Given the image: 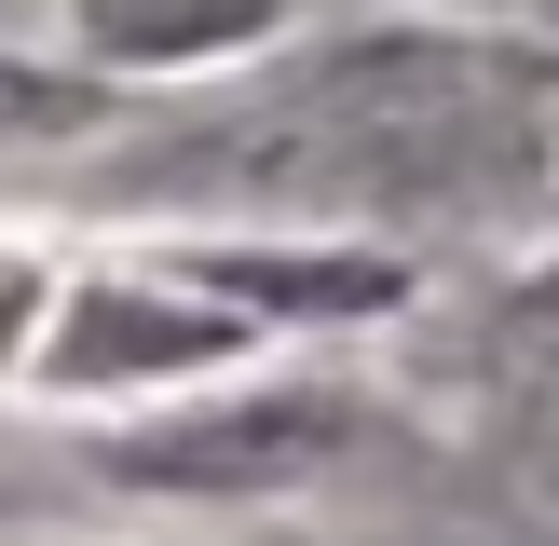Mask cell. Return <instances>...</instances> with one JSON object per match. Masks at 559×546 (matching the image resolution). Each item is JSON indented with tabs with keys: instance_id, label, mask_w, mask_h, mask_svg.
<instances>
[{
	"instance_id": "cell-1",
	"label": "cell",
	"mask_w": 559,
	"mask_h": 546,
	"mask_svg": "<svg viewBox=\"0 0 559 546\" xmlns=\"http://www.w3.org/2000/svg\"><path fill=\"white\" fill-rule=\"evenodd\" d=\"M82 14V41L96 55H123V69H164V55H233V41H260L273 27V0H69Z\"/></svg>"
},
{
	"instance_id": "cell-2",
	"label": "cell",
	"mask_w": 559,
	"mask_h": 546,
	"mask_svg": "<svg viewBox=\"0 0 559 546\" xmlns=\"http://www.w3.org/2000/svg\"><path fill=\"white\" fill-rule=\"evenodd\" d=\"M69 123H82L69 82H41V69H14V55H0V151H14V136H69Z\"/></svg>"
}]
</instances>
